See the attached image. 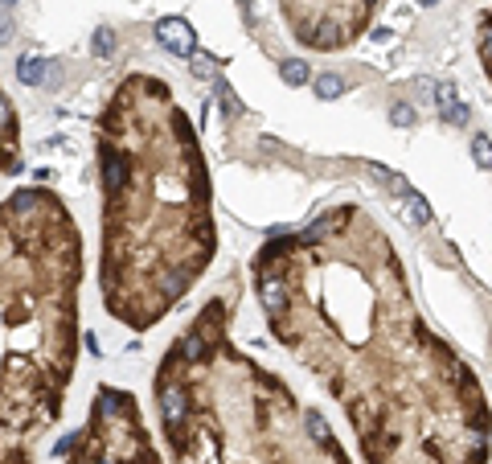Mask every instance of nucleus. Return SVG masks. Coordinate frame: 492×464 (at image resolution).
<instances>
[{
    "instance_id": "f257e3e1",
    "label": "nucleus",
    "mask_w": 492,
    "mask_h": 464,
    "mask_svg": "<svg viewBox=\"0 0 492 464\" xmlns=\"http://www.w3.org/2000/svg\"><path fill=\"white\" fill-rule=\"evenodd\" d=\"M271 337L345 407L365 464H489L476 370L423 321L386 231L353 201L251 259Z\"/></svg>"
},
{
    "instance_id": "f03ea898",
    "label": "nucleus",
    "mask_w": 492,
    "mask_h": 464,
    "mask_svg": "<svg viewBox=\"0 0 492 464\" xmlns=\"http://www.w3.org/2000/svg\"><path fill=\"white\" fill-rule=\"evenodd\" d=\"M103 308L132 333L160 325L218 255L197 128L156 74H128L99 115Z\"/></svg>"
},
{
    "instance_id": "7ed1b4c3",
    "label": "nucleus",
    "mask_w": 492,
    "mask_h": 464,
    "mask_svg": "<svg viewBox=\"0 0 492 464\" xmlns=\"http://www.w3.org/2000/svg\"><path fill=\"white\" fill-rule=\"evenodd\" d=\"M83 234L53 189L0 201V464H33L78 366Z\"/></svg>"
},
{
    "instance_id": "20e7f679",
    "label": "nucleus",
    "mask_w": 492,
    "mask_h": 464,
    "mask_svg": "<svg viewBox=\"0 0 492 464\" xmlns=\"http://www.w3.org/2000/svg\"><path fill=\"white\" fill-rule=\"evenodd\" d=\"M152 395L177 464H353L328 419L234 345L222 296L169 345Z\"/></svg>"
},
{
    "instance_id": "39448f33",
    "label": "nucleus",
    "mask_w": 492,
    "mask_h": 464,
    "mask_svg": "<svg viewBox=\"0 0 492 464\" xmlns=\"http://www.w3.org/2000/svg\"><path fill=\"white\" fill-rule=\"evenodd\" d=\"M66 456H70L66 464H164L152 448L139 403L124 386H111V382L94 390L87 427L74 431V444Z\"/></svg>"
},
{
    "instance_id": "423d86ee",
    "label": "nucleus",
    "mask_w": 492,
    "mask_h": 464,
    "mask_svg": "<svg viewBox=\"0 0 492 464\" xmlns=\"http://www.w3.org/2000/svg\"><path fill=\"white\" fill-rule=\"evenodd\" d=\"M382 0H279L283 21L300 46L316 53H337L369 29Z\"/></svg>"
},
{
    "instance_id": "0eeeda50",
    "label": "nucleus",
    "mask_w": 492,
    "mask_h": 464,
    "mask_svg": "<svg viewBox=\"0 0 492 464\" xmlns=\"http://www.w3.org/2000/svg\"><path fill=\"white\" fill-rule=\"evenodd\" d=\"M156 42L169 49V53H177V58H189V53L197 49V33H193L189 21H180V17H164V21L156 25Z\"/></svg>"
},
{
    "instance_id": "6e6552de",
    "label": "nucleus",
    "mask_w": 492,
    "mask_h": 464,
    "mask_svg": "<svg viewBox=\"0 0 492 464\" xmlns=\"http://www.w3.org/2000/svg\"><path fill=\"white\" fill-rule=\"evenodd\" d=\"M21 169H25V160H21V128H0V177H12Z\"/></svg>"
},
{
    "instance_id": "1a4fd4ad",
    "label": "nucleus",
    "mask_w": 492,
    "mask_h": 464,
    "mask_svg": "<svg viewBox=\"0 0 492 464\" xmlns=\"http://www.w3.org/2000/svg\"><path fill=\"white\" fill-rule=\"evenodd\" d=\"M476 49H480V66H484V74L492 83V4H489V13L480 17V25H476Z\"/></svg>"
},
{
    "instance_id": "9d476101",
    "label": "nucleus",
    "mask_w": 492,
    "mask_h": 464,
    "mask_svg": "<svg viewBox=\"0 0 492 464\" xmlns=\"http://www.w3.org/2000/svg\"><path fill=\"white\" fill-rule=\"evenodd\" d=\"M45 70H49V62L37 58V53H25L21 62H17V78L25 83V87H42L45 83Z\"/></svg>"
},
{
    "instance_id": "9b49d317",
    "label": "nucleus",
    "mask_w": 492,
    "mask_h": 464,
    "mask_svg": "<svg viewBox=\"0 0 492 464\" xmlns=\"http://www.w3.org/2000/svg\"><path fill=\"white\" fill-rule=\"evenodd\" d=\"M279 74H283L287 87H304V83H308V66H304L300 58H287V62L279 66Z\"/></svg>"
},
{
    "instance_id": "f8f14e48",
    "label": "nucleus",
    "mask_w": 492,
    "mask_h": 464,
    "mask_svg": "<svg viewBox=\"0 0 492 464\" xmlns=\"http://www.w3.org/2000/svg\"><path fill=\"white\" fill-rule=\"evenodd\" d=\"M189 58H193V74H197V78H214V74H218V62H214L210 53H197V49H193Z\"/></svg>"
},
{
    "instance_id": "ddd939ff",
    "label": "nucleus",
    "mask_w": 492,
    "mask_h": 464,
    "mask_svg": "<svg viewBox=\"0 0 492 464\" xmlns=\"http://www.w3.org/2000/svg\"><path fill=\"white\" fill-rule=\"evenodd\" d=\"M341 91H345V83H341L337 74H320V78H316V94H320V99H337Z\"/></svg>"
},
{
    "instance_id": "4468645a",
    "label": "nucleus",
    "mask_w": 492,
    "mask_h": 464,
    "mask_svg": "<svg viewBox=\"0 0 492 464\" xmlns=\"http://www.w3.org/2000/svg\"><path fill=\"white\" fill-rule=\"evenodd\" d=\"M218 94H222V111L234 119V115L242 111V103H238V94L230 91V83H226V78H218Z\"/></svg>"
},
{
    "instance_id": "2eb2a0df",
    "label": "nucleus",
    "mask_w": 492,
    "mask_h": 464,
    "mask_svg": "<svg viewBox=\"0 0 492 464\" xmlns=\"http://www.w3.org/2000/svg\"><path fill=\"white\" fill-rule=\"evenodd\" d=\"M390 119H394V128H414V119H418V115H414V107H410V103H394V107H390Z\"/></svg>"
},
{
    "instance_id": "dca6fc26",
    "label": "nucleus",
    "mask_w": 492,
    "mask_h": 464,
    "mask_svg": "<svg viewBox=\"0 0 492 464\" xmlns=\"http://www.w3.org/2000/svg\"><path fill=\"white\" fill-rule=\"evenodd\" d=\"M94 53H99V58H111V53H115V38H111V29H99V33H94Z\"/></svg>"
},
{
    "instance_id": "f3484780",
    "label": "nucleus",
    "mask_w": 492,
    "mask_h": 464,
    "mask_svg": "<svg viewBox=\"0 0 492 464\" xmlns=\"http://www.w3.org/2000/svg\"><path fill=\"white\" fill-rule=\"evenodd\" d=\"M410 218H414L418 226H427V222H431V210H427V201H423L418 193H410Z\"/></svg>"
},
{
    "instance_id": "a211bd4d",
    "label": "nucleus",
    "mask_w": 492,
    "mask_h": 464,
    "mask_svg": "<svg viewBox=\"0 0 492 464\" xmlns=\"http://www.w3.org/2000/svg\"><path fill=\"white\" fill-rule=\"evenodd\" d=\"M472 156H476L484 169L492 165V144H489V136H476V140H472Z\"/></svg>"
},
{
    "instance_id": "6ab92c4d",
    "label": "nucleus",
    "mask_w": 492,
    "mask_h": 464,
    "mask_svg": "<svg viewBox=\"0 0 492 464\" xmlns=\"http://www.w3.org/2000/svg\"><path fill=\"white\" fill-rule=\"evenodd\" d=\"M8 38H12V21L8 13H0V46H8Z\"/></svg>"
},
{
    "instance_id": "aec40b11",
    "label": "nucleus",
    "mask_w": 492,
    "mask_h": 464,
    "mask_svg": "<svg viewBox=\"0 0 492 464\" xmlns=\"http://www.w3.org/2000/svg\"><path fill=\"white\" fill-rule=\"evenodd\" d=\"M4 4H17V0H4Z\"/></svg>"
}]
</instances>
